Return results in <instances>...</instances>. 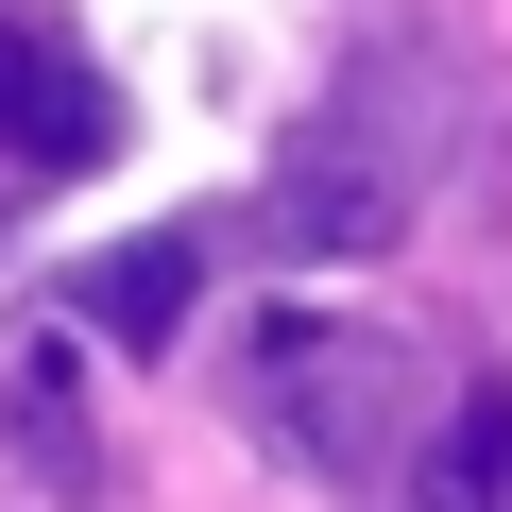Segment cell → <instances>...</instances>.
<instances>
[{
	"label": "cell",
	"mask_w": 512,
	"mask_h": 512,
	"mask_svg": "<svg viewBox=\"0 0 512 512\" xmlns=\"http://www.w3.org/2000/svg\"><path fill=\"white\" fill-rule=\"evenodd\" d=\"M274 256H308V274H359V256H393V222H410V171L393 154H342V137H308L291 171H274Z\"/></svg>",
	"instance_id": "cell-1"
},
{
	"label": "cell",
	"mask_w": 512,
	"mask_h": 512,
	"mask_svg": "<svg viewBox=\"0 0 512 512\" xmlns=\"http://www.w3.org/2000/svg\"><path fill=\"white\" fill-rule=\"evenodd\" d=\"M188 274H205V222H154V239H103V256H86L69 308H86L103 342H171V325H188Z\"/></svg>",
	"instance_id": "cell-2"
},
{
	"label": "cell",
	"mask_w": 512,
	"mask_h": 512,
	"mask_svg": "<svg viewBox=\"0 0 512 512\" xmlns=\"http://www.w3.org/2000/svg\"><path fill=\"white\" fill-rule=\"evenodd\" d=\"M495 495H512V376H478L427 427V512H495Z\"/></svg>",
	"instance_id": "cell-3"
},
{
	"label": "cell",
	"mask_w": 512,
	"mask_h": 512,
	"mask_svg": "<svg viewBox=\"0 0 512 512\" xmlns=\"http://www.w3.org/2000/svg\"><path fill=\"white\" fill-rule=\"evenodd\" d=\"M18 154H35V171H86V154H120V103H103L86 69H35V86H18Z\"/></svg>",
	"instance_id": "cell-4"
}]
</instances>
